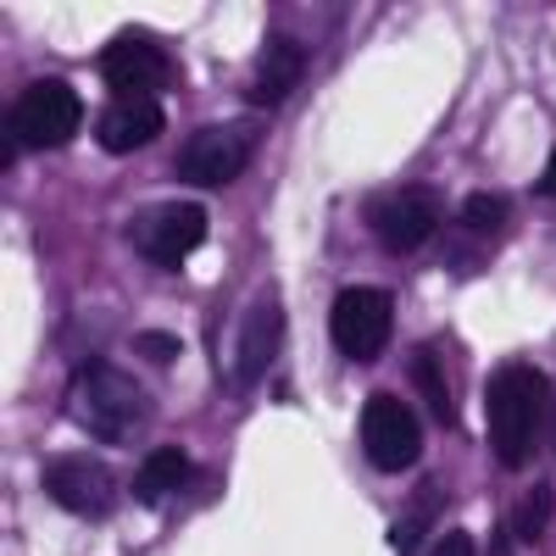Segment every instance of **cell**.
<instances>
[{
  "mask_svg": "<svg viewBox=\"0 0 556 556\" xmlns=\"http://www.w3.org/2000/svg\"><path fill=\"white\" fill-rule=\"evenodd\" d=\"M551 406V379L534 362H506L484 384V429L501 468H523Z\"/></svg>",
  "mask_w": 556,
  "mask_h": 556,
  "instance_id": "cell-1",
  "label": "cell"
},
{
  "mask_svg": "<svg viewBox=\"0 0 556 556\" xmlns=\"http://www.w3.org/2000/svg\"><path fill=\"white\" fill-rule=\"evenodd\" d=\"M67 412L78 417V429L117 445V440L134 434L139 417H146V390L112 362H84L67 384Z\"/></svg>",
  "mask_w": 556,
  "mask_h": 556,
  "instance_id": "cell-2",
  "label": "cell"
},
{
  "mask_svg": "<svg viewBox=\"0 0 556 556\" xmlns=\"http://www.w3.org/2000/svg\"><path fill=\"white\" fill-rule=\"evenodd\" d=\"M262 146V123H212V128H195L190 139L178 146V162L173 173L184 184H195V190H223V184H235L245 167H251V151Z\"/></svg>",
  "mask_w": 556,
  "mask_h": 556,
  "instance_id": "cell-3",
  "label": "cell"
},
{
  "mask_svg": "<svg viewBox=\"0 0 556 556\" xmlns=\"http://www.w3.org/2000/svg\"><path fill=\"white\" fill-rule=\"evenodd\" d=\"M78 117H84L78 89L67 78H39L12 101L7 139L12 146H28V151H56V146H67V139L78 134Z\"/></svg>",
  "mask_w": 556,
  "mask_h": 556,
  "instance_id": "cell-4",
  "label": "cell"
},
{
  "mask_svg": "<svg viewBox=\"0 0 556 556\" xmlns=\"http://www.w3.org/2000/svg\"><path fill=\"white\" fill-rule=\"evenodd\" d=\"M206 206L201 201H162V206H146L134 223H128V245L146 256L151 267H184L201 245H206Z\"/></svg>",
  "mask_w": 556,
  "mask_h": 556,
  "instance_id": "cell-5",
  "label": "cell"
},
{
  "mask_svg": "<svg viewBox=\"0 0 556 556\" xmlns=\"http://www.w3.org/2000/svg\"><path fill=\"white\" fill-rule=\"evenodd\" d=\"M329 334H334V351L345 362H379L390 334H395V301H390V290H379V285L340 290L334 312H329Z\"/></svg>",
  "mask_w": 556,
  "mask_h": 556,
  "instance_id": "cell-6",
  "label": "cell"
},
{
  "mask_svg": "<svg viewBox=\"0 0 556 556\" xmlns=\"http://www.w3.org/2000/svg\"><path fill=\"white\" fill-rule=\"evenodd\" d=\"M362 451L379 473H406L424 456V424H417V412L395 395H367L362 401Z\"/></svg>",
  "mask_w": 556,
  "mask_h": 556,
  "instance_id": "cell-7",
  "label": "cell"
},
{
  "mask_svg": "<svg viewBox=\"0 0 556 556\" xmlns=\"http://www.w3.org/2000/svg\"><path fill=\"white\" fill-rule=\"evenodd\" d=\"M367 228L379 235L384 251L412 256L440 228V195L429 190V184H401V190H390L384 201L367 206Z\"/></svg>",
  "mask_w": 556,
  "mask_h": 556,
  "instance_id": "cell-8",
  "label": "cell"
},
{
  "mask_svg": "<svg viewBox=\"0 0 556 556\" xmlns=\"http://www.w3.org/2000/svg\"><path fill=\"white\" fill-rule=\"evenodd\" d=\"M101 78L112 84V96H156V89L173 78L167 51L151 34H117L106 51H101Z\"/></svg>",
  "mask_w": 556,
  "mask_h": 556,
  "instance_id": "cell-9",
  "label": "cell"
},
{
  "mask_svg": "<svg viewBox=\"0 0 556 556\" xmlns=\"http://www.w3.org/2000/svg\"><path fill=\"white\" fill-rule=\"evenodd\" d=\"M39 484L56 506H67V513H78V518H106L112 501H117L112 468H101L96 456H56Z\"/></svg>",
  "mask_w": 556,
  "mask_h": 556,
  "instance_id": "cell-10",
  "label": "cell"
},
{
  "mask_svg": "<svg viewBox=\"0 0 556 556\" xmlns=\"http://www.w3.org/2000/svg\"><path fill=\"white\" fill-rule=\"evenodd\" d=\"M278 345H285V306H278V295H256L245 306V323H240L235 379L240 384H256L267 367L278 362Z\"/></svg>",
  "mask_w": 556,
  "mask_h": 556,
  "instance_id": "cell-11",
  "label": "cell"
},
{
  "mask_svg": "<svg viewBox=\"0 0 556 556\" xmlns=\"http://www.w3.org/2000/svg\"><path fill=\"white\" fill-rule=\"evenodd\" d=\"M162 128H167V112H162L156 96H123V101H112V106L101 112L96 139H101V151L128 156V151H146Z\"/></svg>",
  "mask_w": 556,
  "mask_h": 556,
  "instance_id": "cell-12",
  "label": "cell"
},
{
  "mask_svg": "<svg viewBox=\"0 0 556 556\" xmlns=\"http://www.w3.org/2000/svg\"><path fill=\"white\" fill-rule=\"evenodd\" d=\"M301 45L285 39V34H273L262 39V51H256V67H251V84H245V101L251 106H278V101H290V89L301 84Z\"/></svg>",
  "mask_w": 556,
  "mask_h": 556,
  "instance_id": "cell-13",
  "label": "cell"
},
{
  "mask_svg": "<svg viewBox=\"0 0 556 556\" xmlns=\"http://www.w3.org/2000/svg\"><path fill=\"white\" fill-rule=\"evenodd\" d=\"M184 479H190V451L162 445V451H151L146 462H139V473H134V495L146 501V506H156V501H167Z\"/></svg>",
  "mask_w": 556,
  "mask_h": 556,
  "instance_id": "cell-14",
  "label": "cell"
},
{
  "mask_svg": "<svg viewBox=\"0 0 556 556\" xmlns=\"http://www.w3.org/2000/svg\"><path fill=\"white\" fill-rule=\"evenodd\" d=\"M412 384L424 390V401H429V412L440 417V424L456 429V395H451V384H445V374H440V351H434V345H417V351H412Z\"/></svg>",
  "mask_w": 556,
  "mask_h": 556,
  "instance_id": "cell-15",
  "label": "cell"
},
{
  "mask_svg": "<svg viewBox=\"0 0 556 556\" xmlns=\"http://www.w3.org/2000/svg\"><path fill=\"white\" fill-rule=\"evenodd\" d=\"M456 223H462V235H501L506 223H513V201L506 195H468L462 201V212H456Z\"/></svg>",
  "mask_w": 556,
  "mask_h": 556,
  "instance_id": "cell-16",
  "label": "cell"
},
{
  "mask_svg": "<svg viewBox=\"0 0 556 556\" xmlns=\"http://www.w3.org/2000/svg\"><path fill=\"white\" fill-rule=\"evenodd\" d=\"M434 518H440V484L429 479L424 490H417V495L406 501V513H401V523L390 529V540H395L401 551H412V545H417V534H424Z\"/></svg>",
  "mask_w": 556,
  "mask_h": 556,
  "instance_id": "cell-17",
  "label": "cell"
},
{
  "mask_svg": "<svg viewBox=\"0 0 556 556\" xmlns=\"http://www.w3.org/2000/svg\"><path fill=\"white\" fill-rule=\"evenodd\" d=\"M551 506H556L551 484H534V490H529V501L518 506V518H513V540L534 545V540L545 534V523H551Z\"/></svg>",
  "mask_w": 556,
  "mask_h": 556,
  "instance_id": "cell-18",
  "label": "cell"
},
{
  "mask_svg": "<svg viewBox=\"0 0 556 556\" xmlns=\"http://www.w3.org/2000/svg\"><path fill=\"white\" fill-rule=\"evenodd\" d=\"M429 556H479V545H473L468 529H451V534H440V540L429 545Z\"/></svg>",
  "mask_w": 556,
  "mask_h": 556,
  "instance_id": "cell-19",
  "label": "cell"
},
{
  "mask_svg": "<svg viewBox=\"0 0 556 556\" xmlns=\"http://www.w3.org/2000/svg\"><path fill=\"white\" fill-rule=\"evenodd\" d=\"M139 356H151V362H173V356H178V340H173V334H139Z\"/></svg>",
  "mask_w": 556,
  "mask_h": 556,
  "instance_id": "cell-20",
  "label": "cell"
},
{
  "mask_svg": "<svg viewBox=\"0 0 556 556\" xmlns=\"http://www.w3.org/2000/svg\"><path fill=\"white\" fill-rule=\"evenodd\" d=\"M490 556H513V529H506V523L490 534Z\"/></svg>",
  "mask_w": 556,
  "mask_h": 556,
  "instance_id": "cell-21",
  "label": "cell"
},
{
  "mask_svg": "<svg viewBox=\"0 0 556 556\" xmlns=\"http://www.w3.org/2000/svg\"><path fill=\"white\" fill-rule=\"evenodd\" d=\"M540 195H556V151H551V162H545V173H540Z\"/></svg>",
  "mask_w": 556,
  "mask_h": 556,
  "instance_id": "cell-22",
  "label": "cell"
}]
</instances>
